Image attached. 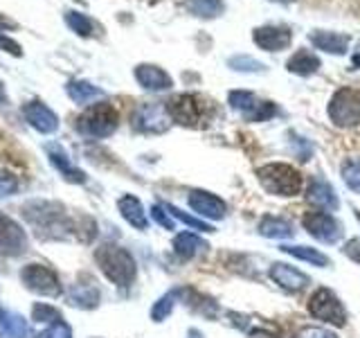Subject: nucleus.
<instances>
[{
  "label": "nucleus",
  "instance_id": "obj_1",
  "mask_svg": "<svg viewBox=\"0 0 360 338\" xmlns=\"http://www.w3.org/2000/svg\"><path fill=\"white\" fill-rule=\"evenodd\" d=\"M95 262L101 268V273L117 287H131L135 273H138L133 255L115 244H104L101 248H97Z\"/></svg>",
  "mask_w": 360,
  "mask_h": 338
},
{
  "label": "nucleus",
  "instance_id": "obj_2",
  "mask_svg": "<svg viewBox=\"0 0 360 338\" xmlns=\"http://www.w3.org/2000/svg\"><path fill=\"white\" fill-rule=\"evenodd\" d=\"M259 183L268 194L275 196H297L302 192V174L286 163H268L257 169Z\"/></svg>",
  "mask_w": 360,
  "mask_h": 338
},
{
  "label": "nucleus",
  "instance_id": "obj_3",
  "mask_svg": "<svg viewBox=\"0 0 360 338\" xmlns=\"http://www.w3.org/2000/svg\"><path fill=\"white\" fill-rule=\"evenodd\" d=\"M117 124H120L117 108L108 104V101H101V104L90 106L79 115L77 129L79 133L88 135V138H108V135L115 133Z\"/></svg>",
  "mask_w": 360,
  "mask_h": 338
},
{
  "label": "nucleus",
  "instance_id": "obj_4",
  "mask_svg": "<svg viewBox=\"0 0 360 338\" xmlns=\"http://www.w3.org/2000/svg\"><path fill=\"white\" fill-rule=\"evenodd\" d=\"M329 120L338 129H352L360 124V90L340 88L329 99Z\"/></svg>",
  "mask_w": 360,
  "mask_h": 338
},
{
  "label": "nucleus",
  "instance_id": "obj_5",
  "mask_svg": "<svg viewBox=\"0 0 360 338\" xmlns=\"http://www.w3.org/2000/svg\"><path fill=\"white\" fill-rule=\"evenodd\" d=\"M167 111L172 122L180 124V127L196 129L207 115V101L196 93H183L167 101Z\"/></svg>",
  "mask_w": 360,
  "mask_h": 338
},
{
  "label": "nucleus",
  "instance_id": "obj_6",
  "mask_svg": "<svg viewBox=\"0 0 360 338\" xmlns=\"http://www.w3.org/2000/svg\"><path fill=\"white\" fill-rule=\"evenodd\" d=\"M228 101H230V108L241 113V118L245 122H266L270 118H275V113H277V106L273 101L259 99L250 90H232L228 95Z\"/></svg>",
  "mask_w": 360,
  "mask_h": 338
},
{
  "label": "nucleus",
  "instance_id": "obj_7",
  "mask_svg": "<svg viewBox=\"0 0 360 338\" xmlns=\"http://www.w3.org/2000/svg\"><path fill=\"white\" fill-rule=\"evenodd\" d=\"M309 313L313 318L322 323H329L333 327H345L347 325V311L342 307L340 298L335 296L331 289L320 287L309 300Z\"/></svg>",
  "mask_w": 360,
  "mask_h": 338
},
{
  "label": "nucleus",
  "instance_id": "obj_8",
  "mask_svg": "<svg viewBox=\"0 0 360 338\" xmlns=\"http://www.w3.org/2000/svg\"><path fill=\"white\" fill-rule=\"evenodd\" d=\"M169 124H172V118H169L167 104H160V101L140 104L131 115V127L138 133H165Z\"/></svg>",
  "mask_w": 360,
  "mask_h": 338
},
{
  "label": "nucleus",
  "instance_id": "obj_9",
  "mask_svg": "<svg viewBox=\"0 0 360 338\" xmlns=\"http://www.w3.org/2000/svg\"><path fill=\"white\" fill-rule=\"evenodd\" d=\"M304 228L311 237H315L322 244H335L342 239V225L335 217H331L329 212L324 210H311L304 214Z\"/></svg>",
  "mask_w": 360,
  "mask_h": 338
},
{
  "label": "nucleus",
  "instance_id": "obj_10",
  "mask_svg": "<svg viewBox=\"0 0 360 338\" xmlns=\"http://www.w3.org/2000/svg\"><path fill=\"white\" fill-rule=\"evenodd\" d=\"M20 280L30 291L39 293V296H48V298L61 296L59 277H56V273L52 268L43 266V264H27L25 268H22Z\"/></svg>",
  "mask_w": 360,
  "mask_h": 338
},
{
  "label": "nucleus",
  "instance_id": "obj_11",
  "mask_svg": "<svg viewBox=\"0 0 360 338\" xmlns=\"http://www.w3.org/2000/svg\"><path fill=\"white\" fill-rule=\"evenodd\" d=\"M252 41L259 50L281 52L292 43V30L288 25H262L252 30Z\"/></svg>",
  "mask_w": 360,
  "mask_h": 338
},
{
  "label": "nucleus",
  "instance_id": "obj_12",
  "mask_svg": "<svg viewBox=\"0 0 360 338\" xmlns=\"http://www.w3.org/2000/svg\"><path fill=\"white\" fill-rule=\"evenodd\" d=\"M25 251H27L25 230H22L14 219L0 214V253L9 257H18Z\"/></svg>",
  "mask_w": 360,
  "mask_h": 338
},
{
  "label": "nucleus",
  "instance_id": "obj_13",
  "mask_svg": "<svg viewBox=\"0 0 360 338\" xmlns=\"http://www.w3.org/2000/svg\"><path fill=\"white\" fill-rule=\"evenodd\" d=\"M189 206L196 214H200L202 219H212V221L223 219L225 210H228L219 196H214L212 192H205V189H191L189 192Z\"/></svg>",
  "mask_w": 360,
  "mask_h": 338
},
{
  "label": "nucleus",
  "instance_id": "obj_14",
  "mask_svg": "<svg viewBox=\"0 0 360 338\" xmlns=\"http://www.w3.org/2000/svg\"><path fill=\"white\" fill-rule=\"evenodd\" d=\"M307 199H309V203H313L315 208L324 210V212H335L338 208H340V201H338L333 185L326 183V180L320 176L311 178L309 189H307Z\"/></svg>",
  "mask_w": 360,
  "mask_h": 338
},
{
  "label": "nucleus",
  "instance_id": "obj_15",
  "mask_svg": "<svg viewBox=\"0 0 360 338\" xmlns=\"http://www.w3.org/2000/svg\"><path fill=\"white\" fill-rule=\"evenodd\" d=\"M270 280H273L275 284H279L281 289L292 291V293H297L311 284V277L307 273H302V270L292 268L288 264H281V262L270 266Z\"/></svg>",
  "mask_w": 360,
  "mask_h": 338
},
{
  "label": "nucleus",
  "instance_id": "obj_16",
  "mask_svg": "<svg viewBox=\"0 0 360 338\" xmlns=\"http://www.w3.org/2000/svg\"><path fill=\"white\" fill-rule=\"evenodd\" d=\"M22 115H25V120L30 122V127H34L41 133H54L59 129V118H56V113L50 111L43 101H30V104H25Z\"/></svg>",
  "mask_w": 360,
  "mask_h": 338
},
{
  "label": "nucleus",
  "instance_id": "obj_17",
  "mask_svg": "<svg viewBox=\"0 0 360 338\" xmlns=\"http://www.w3.org/2000/svg\"><path fill=\"white\" fill-rule=\"evenodd\" d=\"M311 45L313 48H318L322 52H329V54H335V56H342L347 54L349 50V34H340V32H324V30H315L311 34Z\"/></svg>",
  "mask_w": 360,
  "mask_h": 338
},
{
  "label": "nucleus",
  "instance_id": "obj_18",
  "mask_svg": "<svg viewBox=\"0 0 360 338\" xmlns=\"http://www.w3.org/2000/svg\"><path fill=\"white\" fill-rule=\"evenodd\" d=\"M135 79H138V84L146 90H167L174 86V79L169 77L162 68H158L153 63H140L135 68Z\"/></svg>",
  "mask_w": 360,
  "mask_h": 338
},
{
  "label": "nucleus",
  "instance_id": "obj_19",
  "mask_svg": "<svg viewBox=\"0 0 360 338\" xmlns=\"http://www.w3.org/2000/svg\"><path fill=\"white\" fill-rule=\"evenodd\" d=\"M320 65H322V61L318 54H313L311 50H297L286 61V70L292 75H300V77H311L320 70Z\"/></svg>",
  "mask_w": 360,
  "mask_h": 338
},
{
  "label": "nucleus",
  "instance_id": "obj_20",
  "mask_svg": "<svg viewBox=\"0 0 360 338\" xmlns=\"http://www.w3.org/2000/svg\"><path fill=\"white\" fill-rule=\"evenodd\" d=\"M48 156H50V163L59 169L65 180H70V183H86V174L70 163V158L65 156V151L61 149V146H56V144L52 146L50 144L48 146Z\"/></svg>",
  "mask_w": 360,
  "mask_h": 338
},
{
  "label": "nucleus",
  "instance_id": "obj_21",
  "mask_svg": "<svg viewBox=\"0 0 360 338\" xmlns=\"http://www.w3.org/2000/svg\"><path fill=\"white\" fill-rule=\"evenodd\" d=\"M259 234L268 237V239H288V237L295 234V228L288 219L281 217H273V214H266V217L259 221L257 225Z\"/></svg>",
  "mask_w": 360,
  "mask_h": 338
},
{
  "label": "nucleus",
  "instance_id": "obj_22",
  "mask_svg": "<svg viewBox=\"0 0 360 338\" xmlns=\"http://www.w3.org/2000/svg\"><path fill=\"white\" fill-rule=\"evenodd\" d=\"M117 208H120V212H122V217L127 219V221L133 225V228L146 230V225H149V219H146V212H144L142 203H140L138 199L131 196V194L122 196V199L117 201Z\"/></svg>",
  "mask_w": 360,
  "mask_h": 338
},
{
  "label": "nucleus",
  "instance_id": "obj_23",
  "mask_svg": "<svg viewBox=\"0 0 360 338\" xmlns=\"http://www.w3.org/2000/svg\"><path fill=\"white\" fill-rule=\"evenodd\" d=\"M207 248H210L207 242H202L198 234H191V232H180L174 239V251L178 257H183V259H191L196 255H202Z\"/></svg>",
  "mask_w": 360,
  "mask_h": 338
},
{
  "label": "nucleus",
  "instance_id": "obj_24",
  "mask_svg": "<svg viewBox=\"0 0 360 338\" xmlns=\"http://www.w3.org/2000/svg\"><path fill=\"white\" fill-rule=\"evenodd\" d=\"M0 338H27V323L22 315L0 307Z\"/></svg>",
  "mask_w": 360,
  "mask_h": 338
},
{
  "label": "nucleus",
  "instance_id": "obj_25",
  "mask_svg": "<svg viewBox=\"0 0 360 338\" xmlns=\"http://www.w3.org/2000/svg\"><path fill=\"white\" fill-rule=\"evenodd\" d=\"M65 93L72 101H77V104H90V101H95L97 97H104V90L93 86L90 82H70L65 86Z\"/></svg>",
  "mask_w": 360,
  "mask_h": 338
},
{
  "label": "nucleus",
  "instance_id": "obj_26",
  "mask_svg": "<svg viewBox=\"0 0 360 338\" xmlns=\"http://www.w3.org/2000/svg\"><path fill=\"white\" fill-rule=\"evenodd\" d=\"M70 304L79 309H95L99 304V289L90 282V284H77L70 291Z\"/></svg>",
  "mask_w": 360,
  "mask_h": 338
},
{
  "label": "nucleus",
  "instance_id": "obj_27",
  "mask_svg": "<svg viewBox=\"0 0 360 338\" xmlns=\"http://www.w3.org/2000/svg\"><path fill=\"white\" fill-rule=\"evenodd\" d=\"M281 251H284L286 255L302 259V262H309L311 266L324 268V266L331 264L329 257H326L324 253H320V251H315V248H311V246H281Z\"/></svg>",
  "mask_w": 360,
  "mask_h": 338
},
{
  "label": "nucleus",
  "instance_id": "obj_28",
  "mask_svg": "<svg viewBox=\"0 0 360 338\" xmlns=\"http://www.w3.org/2000/svg\"><path fill=\"white\" fill-rule=\"evenodd\" d=\"M65 23L75 34H79V37H84V39H90V37H95V34H99L97 23L93 18H88L86 14H82V11H68Z\"/></svg>",
  "mask_w": 360,
  "mask_h": 338
},
{
  "label": "nucleus",
  "instance_id": "obj_29",
  "mask_svg": "<svg viewBox=\"0 0 360 338\" xmlns=\"http://www.w3.org/2000/svg\"><path fill=\"white\" fill-rule=\"evenodd\" d=\"M185 7L189 9V14H194L198 18H217L225 11V5L221 0H185Z\"/></svg>",
  "mask_w": 360,
  "mask_h": 338
},
{
  "label": "nucleus",
  "instance_id": "obj_30",
  "mask_svg": "<svg viewBox=\"0 0 360 338\" xmlns=\"http://www.w3.org/2000/svg\"><path fill=\"white\" fill-rule=\"evenodd\" d=\"M165 206V210L172 214L174 219H178V221H183L185 225H189V228H194V230H200V232H214V225H210V223H205L202 219H194L191 214H187V212H183V210H178L176 206H172V203H162Z\"/></svg>",
  "mask_w": 360,
  "mask_h": 338
},
{
  "label": "nucleus",
  "instance_id": "obj_31",
  "mask_svg": "<svg viewBox=\"0 0 360 338\" xmlns=\"http://www.w3.org/2000/svg\"><path fill=\"white\" fill-rule=\"evenodd\" d=\"M178 298H180V296H178V289L165 293V296L153 304V309H151V318H153L155 323H162V320L167 318V315L174 311V304H176V300H178Z\"/></svg>",
  "mask_w": 360,
  "mask_h": 338
},
{
  "label": "nucleus",
  "instance_id": "obj_32",
  "mask_svg": "<svg viewBox=\"0 0 360 338\" xmlns=\"http://www.w3.org/2000/svg\"><path fill=\"white\" fill-rule=\"evenodd\" d=\"M342 180L349 189L360 194V158H349L342 163Z\"/></svg>",
  "mask_w": 360,
  "mask_h": 338
},
{
  "label": "nucleus",
  "instance_id": "obj_33",
  "mask_svg": "<svg viewBox=\"0 0 360 338\" xmlns=\"http://www.w3.org/2000/svg\"><path fill=\"white\" fill-rule=\"evenodd\" d=\"M228 65L236 73H266V65L262 61H257V59H252V56H245V54L230 56Z\"/></svg>",
  "mask_w": 360,
  "mask_h": 338
},
{
  "label": "nucleus",
  "instance_id": "obj_34",
  "mask_svg": "<svg viewBox=\"0 0 360 338\" xmlns=\"http://www.w3.org/2000/svg\"><path fill=\"white\" fill-rule=\"evenodd\" d=\"M32 315L37 323H59L61 320V313L54 307H48V304H37V307L32 309Z\"/></svg>",
  "mask_w": 360,
  "mask_h": 338
},
{
  "label": "nucleus",
  "instance_id": "obj_35",
  "mask_svg": "<svg viewBox=\"0 0 360 338\" xmlns=\"http://www.w3.org/2000/svg\"><path fill=\"white\" fill-rule=\"evenodd\" d=\"M18 187H20L18 178L0 169V199L11 196V194H14V192H18Z\"/></svg>",
  "mask_w": 360,
  "mask_h": 338
},
{
  "label": "nucleus",
  "instance_id": "obj_36",
  "mask_svg": "<svg viewBox=\"0 0 360 338\" xmlns=\"http://www.w3.org/2000/svg\"><path fill=\"white\" fill-rule=\"evenodd\" d=\"M37 338H72V330L63 320H59V323H52V327L41 332Z\"/></svg>",
  "mask_w": 360,
  "mask_h": 338
},
{
  "label": "nucleus",
  "instance_id": "obj_37",
  "mask_svg": "<svg viewBox=\"0 0 360 338\" xmlns=\"http://www.w3.org/2000/svg\"><path fill=\"white\" fill-rule=\"evenodd\" d=\"M151 217L158 225H162L165 230H174L176 223H174V217L165 210V206H153L151 208Z\"/></svg>",
  "mask_w": 360,
  "mask_h": 338
},
{
  "label": "nucleus",
  "instance_id": "obj_38",
  "mask_svg": "<svg viewBox=\"0 0 360 338\" xmlns=\"http://www.w3.org/2000/svg\"><path fill=\"white\" fill-rule=\"evenodd\" d=\"M342 251L349 259H354L356 264H360V239H349Z\"/></svg>",
  "mask_w": 360,
  "mask_h": 338
},
{
  "label": "nucleus",
  "instance_id": "obj_39",
  "mask_svg": "<svg viewBox=\"0 0 360 338\" xmlns=\"http://www.w3.org/2000/svg\"><path fill=\"white\" fill-rule=\"evenodd\" d=\"M300 338H338L333 332L329 330H318V327H311V330H304L300 334Z\"/></svg>",
  "mask_w": 360,
  "mask_h": 338
},
{
  "label": "nucleus",
  "instance_id": "obj_40",
  "mask_svg": "<svg viewBox=\"0 0 360 338\" xmlns=\"http://www.w3.org/2000/svg\"><path fill=\"white\" fill-rule=\"evenodd\" d=\"M0 48H3V50H7L9 54H14V56H20V54H22L20 45H18L16 41H11V39L3 37V34H0Z\"/></svg>",
  "mask_w": 360,
  "mask_h": 338
},
{
  "label": "nucleus",
  "instance_id": "obj_41",
  "mask_svg": "<svg viewBox=\"0 0 360 338\" xmlns=\"http://www.w3.org/2000/svg\"><path fill=\"white\" fill-rule=\"evenodd\" d=\"M14 27H16L14 20H9L5 14H0V30H14Z\"/></svg>",
  "mask_w": 360,
  "mask_h": 338
},
{
  "label": "nucleus",
  "instance_id": "obj_42",
  "mask_svg": "<svg viewBox=\"0 0 360 338\" xmlns=\"http://www.w3.org/2000/svg\"><path fill=\"white\" fill-rule=\"evenodd\" d=\"M7 101V93H5V86H3V82H0V106H3Z\"/></svg>",
  "mask_w": 360,
  "mask_h": 338
},
{
  "label": "nucleus",
  "instance_id": "obj_43",
  "mask_svg": "<svg viewBox=\"0 0 360 338\" xmlns=\"http://www.w3.org/2000/svg\"><path fill=\"white\" fill-rule=\"evenodd\" d=\"M189 338H200V334H198L196 330H191V332H189Z\"/></svg>",
  "mask_w": 360,
  "mask_h": 338
},
{
  "label": "nucleus",
  "instance_id": "obj_44",
  "mask_svg": "<svg viewBox=\"0 0 360 338\" xmlns=\"http://www.w3.org/2000/svg\"><path fill=\"white\" fill-rule=\"evenodd\" d=\"M275 3H292V0H275Z\"/></svg>",
  "mask_w": 360,
  "mask_h": 338
},
{
  "label": "nucleus",
  "instance_id": "obj_45",
  "mask_svg": "<svg viewBox=\"0 0 360 338\" xmlns=\"http://www.w3.org/2000/svg\"><path fill=\"white\" fill-rule=\"evenodd\" d=\"M356 217H358V221H360V212H358V214H356Z\"/></svg>",
  "mask_w": 360,
  "mask_h": 338
}]
</instances>
